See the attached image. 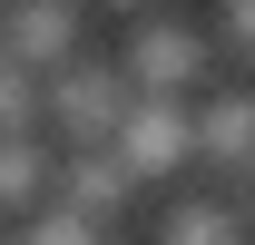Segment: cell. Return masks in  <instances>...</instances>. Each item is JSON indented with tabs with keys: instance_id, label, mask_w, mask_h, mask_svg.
I'll return each instance as SVG.
<instances>
[{
	"instance_id": "8",
	"label": "cell",
	"mask_w": 255,
	"mask_h": 245,
	"mask_svg": "<svg viewBox=\"0 0 255 245\" xmlns=\"http://www.w3.org/2000/svg\"><path fill=\"white\" fill-rule=\"evenodd\" d=\"M89 10H147V0H89Z\"/></svg>"
},
{
	"instance_id": "3",
	"label": "cell",
	"mask_w": 255,
	"mask_h": 245,
	"mask_svg": "<svg viewBox=\"0 0 255 245\" xmlns=\"http://www.w3.org/2000/svg\"><path fill=\"white\" fill-rule=\"evenodd\" d=\"M0 49L30 79H59L69 59H89V0H0Z\"/></svg>"
},
{
	"instance_id": "6",
	"label": "cell",
	"mask_w": 255,
	"mask_h": 245,
	"mask_svg": "<svg viewBox=\"0 0 255 245\" xmlns=\"http://www.w3.org/2000/svg\"><path fill=\"white\" fill-rule=\"evenodd\" d=\"M10 245H108V226L49 196V206H39V216H20V236H10Z\"/></svg>"
},
{
	"instance_id": "7",
	"label": "cell",
	"mask_w": 255,
	"mask_h": 245,
	"mask_svg": "<svg viewBox=\"0 0 255 245\" xmlns=\"http://www.w3.org/2000/svg\"><path fill=\"white\" fill-rule=\"evenodd\" d=\"M216 39L255 59V0H216Z\"/></svg>"
},
{
	"instance_id": "1",
	"label": "cell",
	"mask_w": 255,
	"mask_h": 245,
	"mask_svg": "<svg viewBox=\"0 0 255 245\" xmlns=\"http://www.w3.org/2000/svg\"><path fill=\"white\" fill-rule=\"evenodd\" d=\"M206 69H216V30H206V20H128L118 79L137 98H196Z\"/></svg>"
},
{
	"instance_id": "9",
	"label": "cell",
	"mask_w": 255,
	"mask_h": 245,
	"mask_svg": "<svg viewBox=\"0 0 255 245\" xmlns=\"http://www.w3.org/2000/svg\"><path fill=\"white\" fill-rule=\"evenodd\" d=\"M0 245H10V216H0Z\"/></svg>"
},
{
	"instance_id": "4",
	"label": "cell",
	"mask_w": 255,
	"mask_h": 245,
	"mask_svg": "<svg viewBox=\"0 0 255 245\" xmlns=\"http://www.w3.org/2000/svg\"><path fill=\"white\" fill-rule=\"evenodd\" d=\"M255 226H246V206L236 196H216V186H177L167 196V216H157V245H246Z\"/></svg>"
},
{
	"instance_id": "5",
	"label": "cell",
	"mask_w": 255,
	"mask_h": 245,
	"mask_svg": "<svg viewBox=\"0 0 255 245\" xmlns=\"http://www.w3.org/2000/svg\"><path fill=\"white\" fill-rule=\"evenodd\" d=\"M49 196H59V147L39 127L30 137H0V216H39Z\"/></svg>"
},
{
	"instance_id": "2",
	"label": "cell",
	"mask_w": 255,
	"mask_h": 245,
	"mask_svg": "<svg viewBox=\"0 0 255 245\" xmlns=\"http://www.w3.org/2000/svg\"><path fill=\"white\" fill-rule=\"evenodd\" d=\"M137 186H167L196 167V98H128L118 118V147H108Z\"/></svg>"
}]
</instances>
